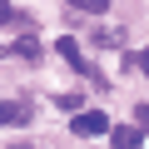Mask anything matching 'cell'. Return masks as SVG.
I'll return each mask as SVG.
<instances>
[{
	"label": "cell",
	"instance_id": "cell-1",
	"mask_svg": "<svg viewBox=\"0 0 149 149\" xmlns=\"http://www.w3.org/2000/svg\"><path fill=\"white\" fill-rule=\"evenodd\" d=\"M70 129L80 134V139H95V134H109V114H100V109H74Z\"/></svg>",
	"mask_w": 149,
	"mask_h": 149
},
{
	"label": "cell",
	"instance_id": "cell-2",
	"mask_svg": "<svg viewBox=\"0 0 149 149\" xmlns=\"http://www.w3.org/2000/svg\"><path fill=\"white\" fill-rule=\"evenodd\" d=\"M109 139H114V149H139V129L134 124H109Z\"/></svg>",
	"mask_w": 149,
	"mask_h": 149
},
{
	"label": "cell",
	"instance_id": "cell-3",
	"mask_svg": "<svg viewBox=\"0 0 149 149\" xmlns=\"http://www.w3.org/2000/svg\"><path fill=\"white\" fill-rule=\"evenodd\" d=\"M55 50H60L74 70H90V65H85V55H80V40H70V35H65V40H55Z\"/></svg>",
	"mask_w": 149,
	"mask_h": 149
},
{
	"label": "cell",
	"instance_id": "cell-4",
	"mask_svg": "<svg viewBox=\"0 0 149 149\" xmlns=\"http://www.w3.org/2000/svg\"><path fill=\"white\" fill-rule=\"evenodd\" d=\"M25 119V104H15V100H0V124H20Z\"/></svg>",
	"mask_w": 149,
	"mask_h": 149
},
{
	"label": "cell",
	"instance_id": "cell-5",
	"mask_svg": "<svg viewBox=\"0 0 149 149\" xmlns=\"http://www.w3.org/2000/svg\"><path fill=\"white\" fill-rule=\"evenodd\" d=\"M65 5H74V10H85V15H100L109 0H65Z\"/></svg>",
	"mask_w": 149,
	"mask_h": 149
},
{
	"label": "cell",
	"instance_id": "cell-6",
	"mask_svg": "<svg viewBox=\"0 0 149 149\" xmlns=\"http://www.w3.org/2000/svg\"><path fill=\"white\" fill-rule=\"evenodd\" d=\"M10 15H15V5H10V0H0V25H10Z\"/></svg>",
	"mask_w": 149,
	"mask_h": 149
},
{
	"label": "cell",
	"instance_id": "cell-7",
	"mask_svg": "<svg viewBox=\"0 0 149 149\" xmlns=\"http://www.w3.org/2000/svg\"><path fill=\"white\" fill-rule=\"evenodd\" d=\"M134 124H149V100H144V104L134 109Z\"/></svg>",
	"mask_w": 149,
	"mask_h": 149
},
{
	"label": "cell",
	"instance_id": "cell-8",
	"mask_svg": "<svg viewBox=\"0 0 149 149\" xmlns=\"http://www.w3.org/2000/svg\"><path fill=\"white\" fill-rule=\"evenodd\" d=\"M139 70H144V74H149V45H144V55H139Z\"/></svg>",
	"mask_w": 149,
	"mask_h": 149
},
{
	"label": "cell",
	"instance_id": "cell-9",
	"mask_svg": "<svg viewBox=\"0 0 149 149\" xmlns=\"http://www.w3.org/2000/svg\"><path fill=\"white\" fill-rule=\"evenodd\" d=\"M10 149H30V144H10Z\"/></svg>",
	"mask_w": 149,
	"mask_h": 149
}]
</instances>
